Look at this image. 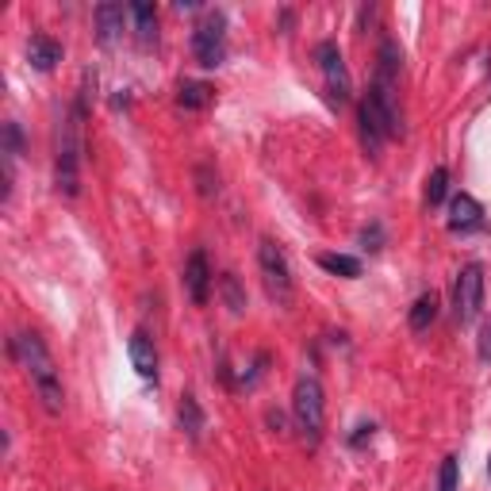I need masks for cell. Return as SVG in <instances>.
<instances>
[{
    "label": "cell",
    "mask_w": 491,
    "mask_h": 491,
    "mask_svg": "<svg viewBox=\"0 0 491 491\" xmlns=\"http://www.w3.org/2000/svg\"><path fill=\"white\" fill-rule=\"evenodd\" d=\"M365 438H373V423H361V426H357V434H353L350 442H353V445H361Z\"/></svg>",
    "instance_id": "cb8c5ba5"
},
{
    "label": "cell",
    "mask_w": 491,
    "mask_h": 491,
    "mask_svg": "<svg viewBox=\"0 0 491 491\" xmlns=\"http://www.w3.org/2000/svg\"><path fill=\"white\" fill-rule=\"evenodd\" d=\"M292 418H296V430L312 445L322 438V426H326V392L319 384V376L303 373L296 380V388H292Z\"/></svg>",
    "instance_id": "3957f363"
},
{
    "label": "cell",
    "mask_w": 491,
    "mask_h": 491,
    "mask_svg": "<svg viewBox=\"0 0 491 491\" xmlns=\"http://www.w3.org/2000/svg\"><path fill=\"white\" fill-rule=\"evenodd\" d=\"M127 15H131V8L116 5V0H104V5H97V39H100L104 46H112L119 35H123Z\"/></svg>",
    "instance_id": "30bf717a"
},
{
    "label": "cell",
    "mask_w": 491,
    "mask_h": 491,
    "mask_svg": "<svg viewBox=\"0 0 491 491\" xmlns=\"http://www.w3.org/2000/svg\"><path fill=\"white\" fill-rule=\"evenodd\" d=\"M220 296H223L230 315H242L246 312V292H242V284H239L234 272H223V277H220Z\"/></svg>",
    "instance_id": "ac0fdd59"
},
{
    "label": "cell",
    "mask_w": 491,
    "mask_h": 491,
    "mask_svg": "<svg viewBox=\"0 0 491 491\" xmlns=\"http://www.w3.org/2000/svg\"><path fill=\"white\" fill-rule=\"evenodd\" d=\"M20 150H24V135H20V123H5V161L12 166L15 158H20Z\"/></svg>",
    "instance_id": "ffe728a7"
},
{
    "label": "cell",
    "mask_w": 491,
    "mask_h": 491,
    "mask_svg": "<svg viewBox=\"0 0 491 491\" xmlns=\"http://www.w3.org/2000/svg\"><path fill=\"white\" fill-rule=\"evenodd\" d=\"M315 62L322 69V81H326V93H331L334 104H345L353 93V81H350V69H345V58L334 39H322L315 46Z\"/></svg>",
    "instance_id": "8992f818"
},
{
    "label": "cell",
    "mask_w": 491,
    "mask_h": 491,
    "mask_svg": "<svg viewBox=\"0 0 491 491\" xmlns=\"http://www.w3.org/2000/svg\"><path fill=\"white\" fill-rule=\"evenodd\" d=\"M185 292L196 307L208 303V292H211V269H208V253L204 250H192L189 261H185Z\"/></svg>",
    "instance_id": "9c48e42d"
},
{
    "label": "cell",
    "mask_w": 491,
    "mask_h": 491,
    "mask_svg": "<svg viewBox=\"0 0 491 491\" xmlns=\"http://www.w3.org/2000/svg\"><path fill=\"white\" fill-rule=\"evenodd\" d=\"M81 119L85 112L74 107L58 127V154H54V185L62 196H77L81 192Z\"/></svg>",
    "instance_id": "7a4b0ae2"
},
{
    "label": "cell",
    "mask_w": 491,
    "mask_h": 491,
    "mask_svg": "<svg viewBox=\"0 0 491 491\" xmlns=\"http://www.w3.org/2000/svg\"><path fill=\"white\" fill-rule=\"evenodd\" d=\"M258 269H261V284L272 303L288 307L296 296V284H292V265H288V253L272 242V239H261L258 242Z\"/></svg>",
    "instance_id": "277c9868"
},
{
    "label": "cell",
    "mask_w": 491,
    "mask_h": 491,
    "mask_svg": "<svg viewBox=\"0 0 491 491\" xmlns=\"http://www.w3.org/2000/svg\"><path fill=\"white\" fill-rule=\"evenodd\" d=\"M480 357L491 361V326H484V334H480Z\"/></svg>",
    "instance_id": "603a6c76"
},
{
    "label": "cell",
    "mask_w": 491,
    "mask_h": 491,
    "mask_svg": "<svg viewBox=\"0 0 491 491\" xmlns=\"http://www.w3.org/2000/svg\"><path fill=\"white\" fill-rule=\"evenodd\" d=\"M453 296H457V319H461V326L476 322L480 307H484V269L480 265H465L457 272V288H453Z\"/></svg>",
    "instance_id": "52a82bcc"
},
{
    "label": "cell",
    "mask_w": 491,
    "mask_h": 491,
    "mask_svg": "<svg viewBox=\"0 0 491 491\" xmlns=\"http://www.w3.org/2000/svg\"><path fill=\"white\" fill-rule=\"evenodd\" d=\"M457 480H461L457 457H445L442 461V472H438V491H457Z\"/></svg>",
    "instance_id": "44dd1931"
},
{
    "label": "cell",
    "mask_w": 491,
    "mask_h": 491,
    "mask_svg": "<svg viewBox=\"0 0 491 491\" xmlns=\"http://www.w3.org/2000/svg\"><path fill=\"white\" fill-rule=\"evenodd\" d=\"M319 269L334 272V277H345V281L361 277V261L350 258V253H319Z\"/></svg>",
    "instance_id": "e0dca14e"
},
{
    "label": "cell",
    "mask_w": 491,
    "mask_h": 491,
    "mask_svg": "<svg viewBox=\"0 0 491 491\" xmlns=\"http://www.w3.org/2000/svg\"><path fill=\"white\" fill-rule=\"evenodd\" d=\"M27 58H31V66L39 69V74H50V69L62 62V43H54L50 35H31Z\"/></svg>",
    "instance_id": "7c38bea8"
},
{
    "label": "cell",
    "mask_w": 491,
    "mask_h": 491,
    "mask_svg": "<svg viewBox=\"0 0 491 491\" xmlns=\"http://www.w3.org/2000/svg\"><path fill=\"white\" fill-rule=\"evenodd\" d=\"M361 242H365L369 250H380V246H376V242H380V223H373L365 234H361Z\"/></svg>",
    "instance_id": "7402d4cb"
},
{
    "label": "cell",
    "mask_w": 491,
    "mask_h": 491,
    "mask_svg": "<svg viewBox=\"0 0 491 491\" xmlns=\"http://www.w3.org/2000/svg\"><path fill=\"white\" fill-rule=\"evenodd\" d=\"M131 20H135V35H138L142 43H154L158 39V12H154V5H147V0L131 5Z\"/></svg>",
    "instance_id": "2e32d148"
},
{
    "label": "cell",
    "mask_w": 491,
    "mask_h": 491,
    "mask_svg": "<svg viewBox=\"0 0 491 491\" xmlns=\"http://www.w3.org/2000/svg\"><path fill=\"white\" fill-rule=\"evenodd\" d=\"M177 414H180V430H185L192 442H199V434H204V411H199L196 395H180Z\"/></svg>",
    "instance_id": "9a60e30c"
},
{
    "label": "cell",
    "mask_w": 491,
    "mask_h": 491,
    "mask_svg": "<svg viewBox=\"0 0 491 491\" xmlns=\"http://www.w3.org/2000/svg\"><path fill=\"white\" fill-rule=\"evenodd\" d=\"M127 353H131V365L142 380H158V350H154V338L147 331H135L131 342H127Z\"/></svg>",
    "instance_id": "8fae6325"
},
{
    "label": "cell",
    "mask_w": 491,
    "mask_h": 491,
    "mask_svg": "<svg viewBox=\"0 0 491 491\" xmlns=\"http://www.w3.org/2000/svg\"><path fill=\"white\" fill-rule=\"evenodd\" d=\"M211 100H215V88L208 81H180L177 104L185 107V112H199V107H208Z\"/></svg>",
    "instance_id": "4fadbf2b"
},
{
    "label": "cell",
    "mask_w": 491,
    "mask_h": 491,
    "mask_svg": "<svg viewBox=\"0 0 491 491\" xmlns=\"http://www.w3.org/2000/svg\"><path fill=\"white\" fill-rule=\"evenodd\" d=\"M438 292H423L414 300V307H411V331L414 334H423V331H430V322L438 319Z\"/></svg>",
    "instance_id": "5bb4252c"
},
{
    "label": "cell",
    "mask_w": 491,
    "mask_h": 491,
    "mask_svg": "<svg viewBox=\"0 0 491 491\" xmlns=\"http://www.w3.org/2000/svg\"><path fill=\"white\" fill-rule=\"evenodd\" d=\"M480 227H484L480 199L468 196V192H457V196L449 199V230L453 234H472V230H480Z\"/></svg>",
    "instance_id": "ba28073f"
},
{
    "label": "cell",
    "mask_w": 491,
    "mask_h": 491,
    "mask_svg": "<svg viewBox=\"0 0 491 491\" xmlns=\"http://www.w3.org/2000/svg\"><path fill=\"white\" fill-rule=\"evenodd\" d=\"M445 192H449V169L438 166V169L426 177V204H430V208H438L442 199H445Z\"/></svg>",
    "instance_id": "d6986e66"
},
{
    "label": "cell",
    "mask_w": 491,
    "mask_h": 491,
    "mask_svg": "<svg viewBox=\"0 0 491 491\" xmlns=\"http://www.w3.org/2000/svg\"><path fill=\"white\" fill-rule=\"evenodd\" d=\"M12 350L20 353V361H24V369L31 376L35 395H39L43 411L46 414H62V407H66V384H62V373H58V365H54V357L46 350V342L39 334L24 331V334L12 338Z\"/></svg>",
    "instance_id": "6da1fadb"
},
{
    "label": "cell",
    "mask_w": 491,
    "mask_h": 491,
    "mask_svg": "<svg viewBox=\"0 0 491 491\" xmlns=\"http://www.w3.org/2000/svg\"><path fill=\"white\" fill-rule=\"evenodd\" d=\"M192 54L204 69H220L227 62V15L215 8L204 12V20L196 24L192 31Z\"/></svg>",
    "instance_id": "5b68a950"
}]
</instances>
